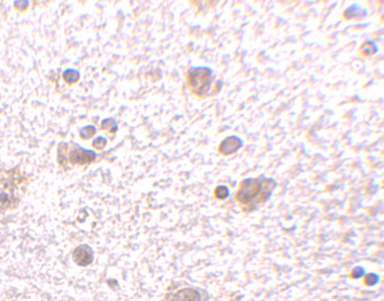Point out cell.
<instances>
[{
  "label": "cell",
  "mask_w": 384,
  "mask_h": 301,
  "mask_svg": "<svg viewBox=\"0 0 384 301\" xmlns=\"http://www.w3.org/2000/svg\"><path fill=\"white\" fill-rule=\"evenodd\" d=\"M275 185L272 178H247L240 183L236 201L242 207L254 208L271 198Z\"/></svg>",
  "instance_id": "obj_1"
},
{
  "label": "cell",
  "mask_w": 384,
  "mask_h": 301,
  "mask_svg": "<svg viewBox=\"0 0 384 301\" xmlns=\"http://www.w3.org/2000/svg\"><path fill=\"white\" fill-rule=\"evenodd\" d=\"M214 80V73L210 68L196 66L191 68L187 75V83L192 94L196 97H204L210 92Z\"/></svg>",
  "instance_id": "obj_2"
},
{
  "label": "cell",
  "mask_w": 384,
  "mask_h": 301,
  "mask_svg": "<svg viewBox=\"0 0 384 301\" xmlns=\"http://www.w3.org/2000/svg\"><path fill=\"white\" fill-rule=\"evenodd\" d=\"M95 157L96 154L94 151H89L87 149H82V148L77 147L76 149L69 154L68 161L72 166H84L94 161Z\"/></svg>",
  "instance_id": "obj_3"
},
{
  "label": "cell",
  "mask_w": 384,
  "mask_h": 301,
  "mask_svg": "<svg viewBox=\"0 0 384 301\" xmlns=\"http://www.w3.org/2000/svg\"><path fill=\"white\" fill-rule=\"evenodd\" d=\"M242 146H244V142H242L240 137L228 136L220 143L218 151L223 156H229L236 154L238 150H240Z\"/></svg>",
  "instance_id": "obj_4"
},
{
  "label": "cell",
  "mask_w": 384,
  "mask_h": 301,
  "mask_svg": "<svg viewBox=\"0 0 384 301\" xmlns=\"http://www.w3.org/2000/svg\"><path fill=\"white\" fill-rule=\"evenodd\" d=\"M72 258L78 266H88L92 262V250L88 244H82L72 253Z\"/></svg>",
  "instance_id": "obj_5"
},
{
  "label": "cell",
  "mask_w": 384,
  "mask_h": 301,
  "mask_svg": "<svg viewBox=\"0 0 384 301\" xmlns=\"http://www.w3.org/2000/svg\"><path fill=\"white\" fill-rule=\"evenodd\" d=\"M13 202V187L9 181L0 182V210L7 209Z\"/></svg>",
  "instance_id": "obj_6"
},
{
  "label": "cell",
  "mask_w": 384,
  "mask_h": 301,
  "mask_svg": "<svg viewBox=\"0 0 384 301\" xmlns=\"http://www.w3.org/2000/svg\"><path fill=\"white\" fill-rule=\"evenodd\" d=\"M171 301H200V295L194 289L186 288L174 294Z\"/></svg>",
  "instance_id": "obj_7"
},
{
  "label": "cell",
  "mask_w": 384,
  "mask_h": 301,
  "mask_svg": "<svg viewBox=\"0 0 384 301\" xmlns=\"http://www.w3.org/2000/svg\"><path fill=\"white\" fill-rule=\"evenodd\" d=\"M63 78H64V80L66 81L68 84H73L76 83V81L80 79V73H78L76 70H66V71L64 72V75H63Z\"/></svg>",
  "instance_id": "obj_8"
},
{
  "label": "cell",
  "mask_w": 384,
  "mask_h": 301,
  "mask_svg": "<svg viewBox=\"0 0 384 301\" xmlns=\"http://www.w3.org/2000/svg\"><path fill=\"white\" fill-rule=\"evenodd\" d=\"M95 133H96V129L94 128V126L88 125V126H84V128L81 130L80 136L82 140L88 141V140H90L92 136H95Z\"/></svg>",
  "instance_id": "obj_9"
},
{
  "label": "cell",
  "mask_w": 384,
  "mask_h": 301,
  "mask_svg": "<svg viewBox=\"0 0 384 301\" xmlns=\"http://www.w3.org/2000/svg\"><path fill=\"white\" fill-rule=\"evenodd\" d=\"M228 194H229L228 189H227V187H225V185H220V187L216 188L215 191H214L215 198L220 199V200L226 199L227 196H228Z\"/></svg>",
  "instance_id": "obj_10"
},
{
  "label": "cell",
  "mask_w": 384,
  "mask_h": 301,
  "mask_svg": "<svg viewBox=\"0 0 384 301\" xmlns=\"http://www.w3.org/2000/svg\"><path fill=\"white\" fill-rule=\"evenodd\" d=\"M107 146V141L106 139H103V137H97V139L92 142V147H94V149L96 150H103L104 148H106Z\"/></svg>",
  "instance_id": "obj_11"
}]
</instances>
